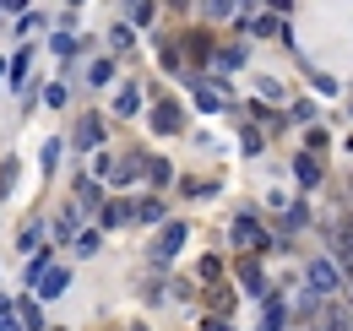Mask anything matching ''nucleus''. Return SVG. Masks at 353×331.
I'll return each mask as SVG.
<instances>
[{
  "label": "nucleus",
  "instance_id": "nucleus-1",
  "mask_svg": "<svg viewBox=\"0 0 353 331\" xmlns=\"http://www.w3.org/2000/svg\"><path fill=\"white\" fill-rule=\"evenodd\" d=\"M310 283L321 293H337V266H332V261H315V266H310Z\"/></svg>",
  "mask_w": 353,
  "mask_h": 331
},
{
  "label": "nucleus",
  "instance_id": "nucleus-2",
  "mask_svg": "<svg viewBox=\"0 0 353 331\" xmlns=\"http://www.w3.org/2000/svg\"><path fill=\"white\" fill-rule=\"evenodd\" d=\"M315 331H348V310H321V321H315Z\"/></svg>",
  "mask_w": 353,
  "mask_h": 331
},
{
  "label": "nucleus",
  "instance_id": "nucleus-3",
  "mask_svg": "<svg viewBox=\"0 0 353 331\" xmlns=\"http://www.w3.org/2000/svg\"><path fill=\"white\" fill-rule=\"evenodd\" d=\"M179 239H185V228H169V234L158 239V261H163V255H174V250H179Z\"/></svg>",
  "mask_w": 353,
  "mask_h": 331
},
{
  "label": "nucleus",
  "instance_id": "nucleus-4",
  "mask_svg": "<svg viewBox=\"0 0 353 331\" xmlns=\"http://www.w3.org/2000/svg\"><path fill=\"white\" fill-rule=\"evenodd\" d=\"M77 141H82V147H92V141H98V120H82V125H77Z\"/></svg>",
  "mask_w": 353,
  "mask_h": 331
},
{
  "label": "nucleus",
  "instance_id": "nucleus-5",
  "mask_svg": "<svg viewBox=\"0 0 353 331\" xmlns=\"http://www.w3.org/2000/svg\"><path fill=\"white\" fill-rule=\"evenodd\" d=\"M299 179H305V185H315V179H321V174H315V158H299Z\"/></svg>",
  "mask_w": 353,
  "mask_h": 331
},
{
  "label": "nucleus",
  "instance_id": "nucleus-6",
  "mask_svg": "<svg viewBox=\"0 0 353 331\" xmlns=\"http://www.w3.org/2000/svg\"><path fill=\"white\" fill-rule=\"evenodd\" d=\"M0 6H6V11H22V6H28V0H0Z\"/></svg>",
  "mask_w": 353,
  "mask_h": 331
},
{
  "label": "nucleus",
  "instance_id": "nucleus-7",
  "mask_svg": "<svg viewBox=\"0 0 353 331\" xmlns=\"http://www.w3.org/2000/svg\"><path fill=\"white\" fill-rule=\"evenodd\" d=\"M228 6H234V0H212V11H218V17H223V11H228Z\"/></svg>",
  "mask_w": 353,
  "mask_h": 331
}]
</instances>
